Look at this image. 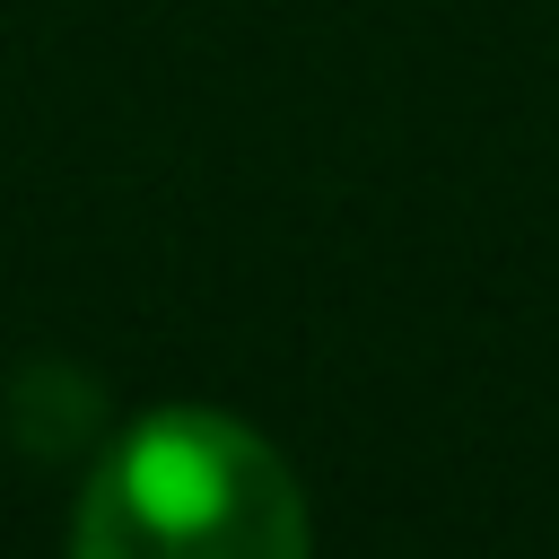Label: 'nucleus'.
<instances>
[{"mask_svg":"<svg viewBox=\"0 0 559 559\" xmlns=\"http://www.w3.org/2000/svg\"><path fill=\"white\" fill-rule=\"evenodd\" d=\"M306 489L280 463L271 437H253L236 411L166 402L131 419L79 507H70V559H306Z\"/></svg>","mask_w":559,"mask_h":559,"instance_id":"nucleus-1","label":"nucleus"}]
</instances>
